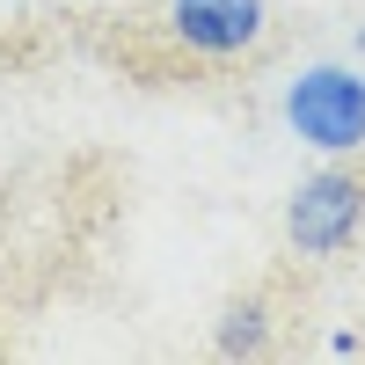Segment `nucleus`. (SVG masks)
<instances>
[{"instance_id": "nucleus-3", "label": "nucleus", "mask_w": 365, "mask_h": 365, "mask_svg": "<svg viewBox=\"0 0 365 365\" xmlns=\"http://www.w3.org/2000/svg\"><path fill=\"white\" fill-rule=\"evenodd\" d=\"M175 37L205 58L249 51L263 37V0H175Z\"/></svg>"}, {"instance_id": "nucleus-2", "label": "nucleus", "mask_w": 365, "mask_h": 365, "mask_svg": "<svg viewBox=\"0 0 365 365\" xmlns=\"http://www.w3.org/2000/svg\"><path fill=\"white\" fill-rule=\"evenodd\" d=\"M365 227V182L351 168H314L285 205V234L299 256H344Z\"/></svg>"}, {"instance_id": "nucleus-1", "label": "nucleus", "mask_w": 365, "mask_h": 365, "mask_svg": "<svg viewBox=\"0 0 365 365\" xmlns=\"http://www.w3.org/2000/svg\"><path fill=\"white\" fill-rule=\"evenodd\" d=\"M285 125L314 146V154H358L365 146V73L322 58L285 88Z\"/></svg>"}, {"instance_id": "nucleus-4", "label": "nucleus", "mask_w": 365, "mask_h": 365, "mask_svg": "<svg viewBox=\"0 0 365 365\" xmlns=\"http://www.w3.org/2000/svg\"><path fill=\"white\" fill-rule=\"evenodd\" d=\"M220 358H256L263 344H270V322H263V307L256 299H241V307H227V322H220Z\"/></svg>"}, {"instance_id": "nucleus-5", "label": "nucleus", "mask_w": 365, "mask_h": 365, "mask_svg": "<svg viewBox=\"0 0 365 365\" xmlns=\"http://www.w3.org/2000/svg\"><path fill=\"white\" fill-rule=\"evenodd\" d=\"M358 51H365V29H358Z\"/></svg>"}]
</instances>
